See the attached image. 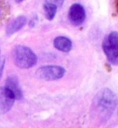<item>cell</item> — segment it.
Listing matches in <instances>:
<instances>
[{"mask_svg": "<svg viewBox=\"0 0 118 128\" xmlns=\"http://www.w3.org/2000/svg\"><path fill=\"white\" fill-rule=\"evenodd\" d=\"M57 8L58 7L56 6L55 5L45 2V3L43 6V9H44L45 18L48 20H52L55 18L56 13L57 11Z\"/></svg>", "mask_w": 118, "mask_h": 128, "instance_id": "30bf717a", "label": "cell"}, {"mask_svg": "<svg viewBox=\"0 0 118 128\" xmlns=\"http://www.w3.org/2000/svg\"><path fill=\"white\" fill-rule=\"evenodd\" d=\"M102 48L107 60L113 65L118 64V32H112L106 36Z\"/></svg>", "mask_w": 118, "mask_h": 128, "instance_id": "3957f363", "label": "cell"}, {"mask_svg": "<svg viewBox=\"0 0 118 128\" xmlns=\"http://www.w3.org/2000/svg\"><path fill=\"white\" fill-rule=\"evenodd\" d=\"M54 46L58 50L67 53L72 49V42L65 36H57L54 39Z\"/></svg>", "mask_w": 118, "mask_h": 128, "instance_id": "9c48e42d", "label": "cell"}, {"mask_svg": "<svg viewBox=\"0 0 118 128\" xmlns=\"http://www.w3.org/2000/svg\"><path fill=\"white\" fill-rule=\"evenodd\" d=\"M65 70L60 66H44L36 70V76L45 81H54L60 79L65 75Z\"/></svg>", "mask_w": 118, "mask_h": 128, "instance_id": "277c9868", "label": "cell"}, {"mask_svg": "<svg viewBox=\"0 0 118 128\" xmlns=\"http://www.w3.org/2000/svg\"><path fill=\"white\" fill-rule=\"evenodd\" d=\"M118 102L116 94L110 89L100 90L95 96L93 105L98 114L102 119H107L114 111Z\"/></svg>", "mask_w": 118, "mask_h": 128, "instance_id": "6da1fadb", "label": "cell"}, {"mask_svg": "<svg viewBox=\"0 0 118 128\" xmlns=\"http://www.w3.org/2000/svg\"><path fill=\"white\" fill-rule=\"evenodd\" d=\"M2 17V9H1V7H0V18Z\"/></svg>", "mask_w": 118, "mask_h": 128, "instance_id": "5bb4252c", "label": "cell"}, {"mask_svg": "<svg viewBox=\"0 0 118 128\" xmlns=\"http://www.w3.org/2000/svg\"><path fill=\"white\" fill-rule=\"evenodd\" d=\"M45 2L54 4L57 7H61L63 5L65 0H45Z\"/></svg>", "mask_w": 118, "mask_h": 128, "instance_id": "8fae6325", "label": "cell"}, {"mask_svg": "<svg viewBox=\"0 0 118 128\" xmlns=\"http://www.w3.org/2000/svg\"><path fill=\"white\" fill-rule=\"evenodd\" d=\"M27 24V18L25 16H18L11 21L6 27V35L11 36L20 31Z\"/></svg>", "mask_w": 118, "mask_h": 128, "instance_id": "52a82bcc", "label": "cell"}, {"mask_svg": "<svg viewBox=\"0 0 118 128\" xmlns=\"http://www.w3.org/2000/svg\"><path fill=\"white\" fill-rule=\"evenodd\" d=\"M4 66H5V60H0V78L3 76V72L4 70Z\"/></svg>", "mask_w": 118, "mask_h": 128, "instance_id": "7c38bea8", "label": "cell"}, {"mask_svg": "<svg viewBox=\"0 0 118 128\" xmlns=\"http://www.w3.org/2000/svg\"><path fill=\"white\" fill-rule=\"evenodd\" d=\"M15 1H16L17 2H21L22 1H24V0H15Z\"/></svg>", "mask_w": 118, "mask_h": 128, "instance_id": "9a60e30c", "label": "cell"}, {"mask_svg": "<svg viewBox=\"0 0 118 128\" xmlns=\"http://www.w3.org/2000/svg\"><path fill=\"white\" fill-rule=\"evenodd\" d=\"M14 62L15 65L21 69H30L37 62L36 54L28 47L18 45L14 50Z\"/></svg>", "mask_w": 118, "mask_h": 128, "instance_id": "7a4b0ae2", "label": "cell"}, {"mask_svg": "<svg viewBox=\"0 0 118 128\" xmlns=\"http://www.w3.org/2000/svg\"><path fill=\"white\" fill-rule=\"evenodd\" d=\"M16 100L15 94L6 86L0 87V114L8 112Z\"/></svg>", "mask_w": 118, "mask_h": 128, "instance_id": "5b68a950", "label": "cell"}, {"mask_svg": "<svg viewBox=\"0 0 118 128\" xmlns=\"http://www.w3.org/2000/svg\"><path fill=\"white\" fill-rule=\"evenodd\" d=\"M6 87L9 88L15 96L16 100H21L23 97V93L20 87L18 79L16 76H9L6 81Z\"/></svg>", "mask_w": 118, "mask_h": 128, "instance_id": "ba28073f", "label": "cell"}, {"mask_svg": "<svg viewBox=\"0 0 118 128\" xmlns=\"http://www.w3.org/2000/svg\"><path fill=\"white\" fill-rule=\"evenodd\" d=\"M68 18L74 26H80L85 21L86 11L80 4L75 3L72 5L69 9Z\"/></svg>", "mask_w": 118, "mask_h": 128, "instance_id": "8992f818", "label": "cell"}, {"mask_svg": "<svg viewBox=\"0 0 118 128\" xmlns=\"http://www.w3.org/2000/svg\"><path fill=\"white\" fill-rule=\"evenodd\" d=\"M115 6H116V10L118 14V0H115Z\"/></svg>", "mask_w": 118, "mask_h": 128, "instance_id": "4fadbf2b", "label": "cell"}]
</instances>
